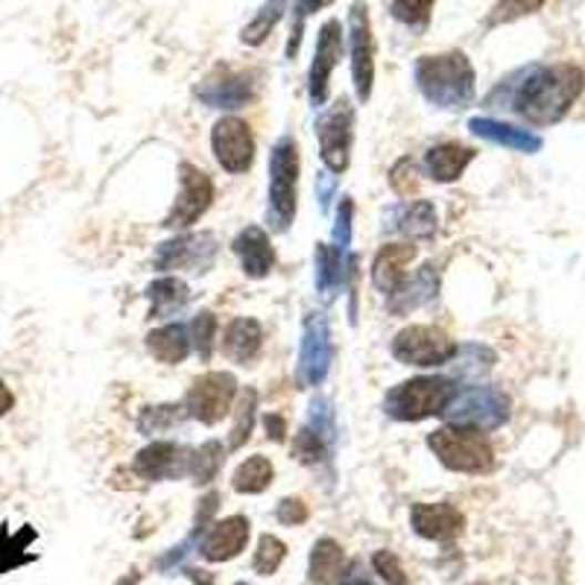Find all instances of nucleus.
<instances>
[{
  "label": "nucleus",
  "mask_w": 585,
  "mask_h": 585,
  "mask_svg": "<svg viewBox=\"0 0 585 585\" xmlns=\"http://www.w3.org/2000/svg\"><path fill=\"white\" fill-rule=\"evenodd\" d=\"M342 568H346L342 547L333 538H319L314 551H310V585H337L342 579Z\"/></svg>",
  "instance_id": "bb28decb"
},
{
  "label": "nucleus",
  "mask_w": 585,
  "mask_h": 585,
  "mask_svg": "<svg viewBox=\"0 0 585 585\" xmlns=\"http://www.w3.org/2000/svg\"><path fill=\"white\" fill-rule=\"evenodd\" d=\"M454 381L424 374V378H413V381L392 387L383 407H387V415L399 419V422H422L428 415H442L448 401L454 399Z\"/></svg>",
  "instance_id": "20e7f679"
},
{
  "label": "nucleus",
  "mask_w": 585,
  "mask_h": 585,
  "mask_svg": "<svg viewBox=\"0 0 585 585\" xmlns=\"http://www.w3.org/2000/svg\"><path fill=\"white\" fill-rule=\"evenodd\" d=\"M519 85L510 100V109L536 126H551L562 121L574 100L583 94L585 76L577 65H536L519 73Z\"/></svg>",
  "instance_id": "f257e3e1"
},
{
  "label": "nucleus",
  "mask_w": 585,
  "mask_h": 585,
  "mask_svg": "<svg viewBox=\"0 0 585 585\" xmlns=\"http://www.w3.org/2000/svg\"><path fill=\"white\" fill-rule=\"evenodd\" d=\"M179 196L173 203L171 214L164 217L162 226L167 228H187L194 226L196 219L203 217L212 208L214 185L208 179V173H203L194 164H182L179 167Z\"/></svg>",
  "instance_id": "9b49d317"
},
{
  "label": "nucleus",
  "mask_w": 585,
  "mask_h": 585,
  "mask_svg": "<svg viewBox=\"0 0 585 585\" xmlns=\"http://www.w3.org/2000/svg\"><path fill=\"white\" fill-rule=\"evenodd\" d=\"M410 524L422 538L431 542H451L463 533V512L451 504H415L410 510Z\"/></svg>",
  "instance_id": "6ab92c4d"
},
{
  "label": "nucleus",
  "mask_w": 585,
  "mask_h": 585,
  "mask_svg": "<svg viewBox=\"0 0 585 585\" xmlns=\"http://www.w3.org/2000/svg\"><path fill=\"white\" fill-rule=\"evenodd\" d=\"M273 474L276 472H273V463H269L267 456L255 454L237 465V472L232 474V486L240 495H260L273 483Z\"/></svg>",
  "instance_id": "7c9ffc66"
},
{
  "label": "nucleus",
  "mask_w": 585,
  "mask_h": 585,
  "mask_svg": "<svg viewBox=\"0 0 585 585\" xmlns=\"http://www.w3.org/2000/svg\"><path fill=\"white\" fill-rule=\"evenodd\" d=\"M191 342L196 346V351H199V358L208 360L212 358V349H214V333H217V317L214 314H208V310H203V314H196L194 322H191Z\"/></svg>",
  "instance_id": "58836bf2"
},
{
  "label": "nucleus",
  "mask_w": 585,
  "mask_h": 585,
  "mask_svg": "<svg viewBox=\"0 0 585 585\" xmlns=\"http://www.w3.org/2000/svg\"><path fill=\"white\" fill-rule=\"evenodd\" d=\"M328 445L331 439H326L322 433H317L310 424H305L299 433H296V442H292V456L305 465H319L328 456Z\"/></svg>",
  "instance_id": "c9c22d12"
},
{
  "label": "nucleus",
  "mask_w": 585,
  "mask_h": 585,
  "mask_svg": "<svg viewBox=\"0 0 585 585\" xmlns=\"http://www.w3.org/2000/svg\"><path fill=\"white\" fill-rule=\"evenodd\" d=\"M415 246L413 244H390L383 246L372 264V285L381 292H396L407 278V267L413 264Z\"/></svg>",
  "instance_id": "412c9836"
},
{
  "label": "nucleus",
  "mask_w": 585,
  "mask_h": 585,
  "mask_svg": "<svg viewBox=\"0 0 585 585\" xmlns=\"http://www.w3.org/2000/svg\"><path fill=\"white\" fill-rule=\"evenodd\" d=\"M390 185L399 196H413L419 191V173H415L413 158H401L390 171Z\"/></svg>",
  "instance_id": "37998d69"
},
{
  "label": "nucleus",
  "mask_w": 585,
  "mask_h": 585,
  "mask_svg": "<svg viewBox=\"0 0 585 585\" xmlns=\"http://www.w3.org/2000/svg\"><path fill=\"white\" fill-rule=\"evenodd\" d=\"M349 44H351V80H355V91L358 100H369L374 82V39H372V21H369V7L363 0L351 3L349 12Z\"/></svg>",
  "instance_id": "9d476101"
},
{
  "label": "nucleus",
  "mask_w": 585,
  "mask_h": 585,
  "mask_svg": "<svg viewBox=\"0 0 585 585\" xmlns=\"http://www.w3.org/2000/svg\"><path fill=\"white\" fill-rule=\"evenodd\" d=\"M399 232L413 240H428L437 235V208L428 199H415L399 212Z\"/></svg>",
  "instance_id": "c756f323"
},
{
  "label": "nucleus",
  "mask_w": 585,
  "mask_h": 585,
  "mask_svg": "<svg viewBox=\"0 0 585 585\" xmlns=\"http://www.w3.org/2000/svg\"><path fill=\"white\" fill-rule=\"evenodd\" d=\"M223 445L219 442H205L203 448L191 451V460H187V478L194 483H212L217 478L219 465H223Z\"/></svg>",
  "instance_id": "473e14b6"
},
{
  "label": "nucleus",
  "mask_w": 585,
  "mask_h": 585,
  "mask_svg": "<svg viewBox=\"0 0 585 585\" xmlns=\"http://www.w3.org/2000/svg\"><path fill=\"white\" fill-rule=\"evenodd\" d=\"M415 85L439 109H465L474 100V68L465 53L451 50L415 62Z\"/></svg>",
  "instance_id": "f03ea898"
},
{
  "label": "nucleus",
  "mask_w": 585,
  "mask_h": 585,
  "mask_svg": "<svg viewBox=\"0 0 585 585\" xmlns=\"http://www.w3.org/2000/svg\"><path fill=\"white\" fill-rule=\"evenodd\" d=\"M260 340H264V333H260V326L255 319H232L226 333H223V355L232 363L246 366L260 351Z\"/></svg>",
  "instance_id": "393cba45"
},
{
  "label": "nucleus",
  "mask_w": 585,
  "mask_h": 585,
  "mask_svg": "<svg viewBox=\"0 0 585 585\" xmlns=\"http://www.w3.org/2000/svg\"><path fill=\"white\" fill-rule=\"evenodd\" d=\"M35 542V530L27 524L18 533H9V524H0V574L24 568L35 562V553H30V545Z\"/></svg>",
  "instance_id": "cd10ccee"
},
{
  "label": "nucleus",
  "mask_w": 585,
  "mask_h": 585,
  "mask_svg": "<svg viewBox=\"0 0 585 585\" xmlns=\"http://www.w3.org/2000/svg\"><path fill=\"white\" fill-rule=\"evenodd\" d=\"M146 349L153 355L158 363L176 366L187 358V351H191V333H187L185 326H162L155 328V331L146 333Z\"/></svg>",
  "instance_id": "a878e982"
},
{
  "label": "nucleus",
  "mask_w": 585,
  "mask_h": 585,
  "mask_svg": "<svg viewBox=\"0 0 585 585\" xmlns=\"http://www.w3.org/2000/svg\"><path fill=\"white\" fill-rule=\"evenodd\" d=\"M542 7H545V0H497L489 24H506V21H515V18L533 16Z\"/></svg>",
  "instance_id": "a19ab883"
},
{
  "label": "nucleus",
  "mask_w": 585,
  "mask_h": 585,
  "mask_svg": "<svg viewBox=\"0 0 585 585\" xmlns=\"http://www.w3.org/2000/svg\"><path fill=\"white\" fill-rule=\"evenodd\" d=\"M474 162V150L472 146L456 144V141H448V144H439L428 150L424 155V167H428V176L433 182H454L463 176V171Z\"/></svg>",
  "instance_id": "5701e85b"
},
{
  "label": "nucleus",
  "mask_w": 585,
  "mask_h": 585,
  "mask_svg": "<svg viewBox=\"0 0 585 585\" xmlns=\"http://www.w3.org/2000/svg\"><path fill=\"white\" fill-rule=\"evenodd\" d=\"M469 130L478 135V138H486L492 144L510 146L515 153H536L538 146H542V138L533 135L530 130H519V126H510V123L492 121V117H474L469 121Z\"/></svg>",
  "instance_id": "b1692460"
},
{
  "label": "nucleus",
  "mask_w": 585,
  "mask_h": 585,
  "mask_svg": "<svg viewBox=\"0 0 585 585\" xmlns=\"http://www.w3.org/2000/svg\"><path fill=\"white\" fill-rule=\"evenodd\" d=\"M392 355L404 366L431 369V366H445L448 360H454L456 342L439 328L410 326L392 340Z\"/></svg>",
  "instance_id": "0eeeda50"
},
{
  "label": "nucleus",
  "mask_w": 585,
  "mask_h": 585,
  "mask_svg": "<svg viewBox=\"0 0 585 585\" xmlns=\"http://www.w3.org/2000/svg\"><path fill=\"white\" fill-rule=\"evenodd\" d=\"M217 258V240L214 235H182L155 249V269H191L205 273Z\"/></svg>",
  "instance_id": "ddd939ff"
},
{
  "label": "nucleus",
  "mask_w": 585,
  "mask_h": 585,
  "mask_svg": "<svg viewBox=\"0 0 585 585\" xmlns=\"http://www.w3.org/2000/svg\"><path fill=\"white\" fill-rule=\"evenodd\" d=\"M199 98L212 109H244L253 100V80H249V73H237L232 68H217L203 82Z\"/></svg>",
  "instance_id": "a211bd4d"
},
{
  "label": "nucleus",
  "mask_w": 585,
  "mask_h": 585,
  "mask_svg": "<svg viewBox=\"0 0 585 585\" xmlns=\"http://www.w3.org/2000/svg\"><path fill=\"white\" fill-rule=\"evenodd\" d=\"M235 255L244 264V273L249 278H264L276 264V253H273V244H269L267 232L260 226L244 228L240 235L235 237L232 244Z\"/></svg>",
  "instance_id": "aec40b11"
},
{
  "label": "nucleus",
  "mask_w": 585,
  "mask_h": 585,
  "mask_svg": "<svg viewBox=\"0 0 585 585\" xmlns=\"http://www.w3.org/2000/svg\"><path fill=\"white\" fill-rule=\"evenodd\" d=\"M237 396L235 374L228 372H208L203 378H196L194 387L185 396L187 415H194L196 422L217 424L226 419L232 410V401Z\"/></svg>",
  "instance_id": "6e6552de"
},
{
  "label": "nucleus",
  "mask_w": 585,
  "mask_h": 585,
  "mask_svg": "<svg viewBox=\"0 0 585 585\" xmlns=\"http://www.w3.org/2000/svg\"><path fill=\"white\" fill-rule=\"evenodd\" d=\"M451 424H465L474 431H495L510 419V399L497 387H456L454 399L442 410Z\"/></svg>",
  "instance_id": "423d86ee"
},
{
  "label": "nucleus",
  "mask_w": 585,
  "mask_h": 585,
  "mask_svg": "<svg viewBox=\"0 0 585 585\" xmlns=\"http://www.w3.org/2000/svg\"><path fill=\"white\" fill-rule=\"evenodd\" d=\"M342 585H374V583H369V579L360 577V574H349V577L342 579Z\"/></svg>",
  "instance_id": "3c124183"
},
{
  "label": "nucleus",
  "mask_w": 585,
  "mask_h": 585,
  "mask_svg": "<svg viewBox=\"0 0 585 585\" xmlns=\"http://www.w3.org/2000/svg\"><path fill=\"white\" fill-rule=\"evenodd\" d=\"M187 460H191V451H187V448L173 445V442H153V445L144 448V451L135 456L132 472L144 480L187 478Z\"/></svg>",
  "instance_id": "dca6fc26"
},
{
  "label": "nucleus",
  "mask_w": 585,
  "mask_h": 585,
  "mask_svg": "<svg viewBox=\"0 0 585 585\" xmlns=\"http://www.w3.org/2000/svg\"><path fill=\"white\" fill-rule=\"evenodd\" d=\"M146 296L153 301V310H150V314H153L155 319H164L185 308L187 299H191V290H187V285L179 281V278H158L155 285H150Z\"/></svg>",
  "instance_id": "c85d7f7f"
},
{
  "label": "nucleus",
  "mask_w": 585,
  "mask_h": 585,
  "mask_svg": "<svg viewBox=\"0 0 585 585\" xmlns=\"http://www.w3.org/2000/svg\"><path fill=\"white\" fill-rule=\"evenodd\" d=\"M287 9V0H264V7L255 12V18L249 21V24L244 27V33H240V41L244 44H249V48H258V44H264L267 41V35L273 33V27L281 21V16H285Z\"/></svg>",
  "instance_id": "2f4dec72"
},
{
  "label": "nucleus",
  "mask_w": 585,
  "mask_h": 585,
  "mask_svg": "<svg viewBox=\"0 0 585 585\" xmlns=\"http://www.w3.org/2000/svg\"><path fill=\"white\" fill-rule=\"evenodd\" d=\"M428 445L439 456V463L451 469V472L483 474L495 465V454H492V445L483 437V431H474V428H465V424L439 428V431L428 437Z\"/></svg>",
  "instance_id": "7ed1b4c3"
},
{
  "label": "nucleus",
  "mask_w": 585,
  "mask_h": 585,
  "mask_svg": "<svg viewBox=\"0 0 585 585\" xmlns=\"http://www.w3.org/2000/svg\"><path fill=\"white\" fill-rule=\"evenodd\" d=\"M246 542H249V521L244 515H232V519L208 524L203 542H199V553L208 562H226L235 560L246 547Z\"/></svg>",
  "instance_id": "f3484780"
},
{
  "label": "nucleus",
  "mask_w": 585,
  "mask_h": 585,
  "mask_svg": "<svg viewBox=\"0 0 585 585\" xmlns=\"http://www.w3.org/2000/svg\"><path fill=\"white\" fill-rule=\"evenodd\" d=\"M317 194H319V205H322V212H328V203H331V194H333L331 173H319V176H317Z\"/></svg>",
  "instance_id": "09e8293b"
},
{
  "label": "nucleus",
  "mask_w": 585,
  "mask_h": 585,
  "mask_svg": "<svg viewBox=\"0 0 585 585\" xmlns=\"http://www.w3.org/2000/svg\"><path fill=\"white\" fill-rule=\"evenodd\" d=\"M287 556V547L281 538L276 536H260L258 542V551H255V560H253V568L255 574H260V577H269V574H276L278 565L285 562Z\"/></svg>",
  "instance_id": "4c0bfd02"
},
{
  "label": "nucleus",
  "mask_w": 585,
  "mask_h": 585,
  "mask_svg": "<svg viewBox=\"0 0 585 585\" xmlns=\"http://www.w3.org/2000/svg\"><path fill=\"white\" fill-rule=\"evenodd\" d=\"M342 249H337V246H328V244H319L317 246V287L326 296H331L337 287H340L342 281Z\"/></svg>",
  "instance_id": "72a5a7b5"
},
{
  "label": "nucleus",
  "mask_w": 585,
  "mask_h": 585,
  "mask_svg": "<svg viewBox=\"0 0 585 585\" xmlns=\"http://www.w3.org/2000/svg\"><path fill=\"white\" fill-rule=\"evenodd\" d=\"M235 585H249V583H235Z\"/></svg>",
  "instance_id": "603ef678"
},
{
  "label": "nucleus",
  "mask_w": 585,
  "mask_h": 585,
  "mask_svg": "<svg viewBox=\"0 0 585 585\" xmlns=\"http://www.w3.org/2000/svg\"><path fill=\"white\" fill-rule=\"evenodd\" d=\"M340 59H342V24L337 18H331V21H326L322 30H319L317 53H314V65H310V76H308L310 103L317 109L326 103L328 80H331L333 68L340 65Z\"/></svg>",
  "instance_id": "2eb2a0df"
},
{
  "label": "nucleus",
  "mask_w": 585,
  "mask_h": 585,
  "mask_svg": "<svg viewBox=\"0 0 585 585\" xmlns=\"http://www.w3.org/2000/svg\"><path fill=\"white\" fill-rule=\"evenodd\" d=\"M185 413H187L185 404L182 407L179 404L146 407L138 419V428H141V433H146V437H155V433H164V431H171V428H176Z\"/></svg>",
  "instance_id": "e433bc0d"
},
{
  "label": "nucleus",
  "mask_w": 585,
  "mask_h": 585,
  "mask_svg": "<svg viewBox=\"0 0 585 585\" xmlns=\"http://www.w3.org/2000/svg\"><path fill=\"white\" fill-rule=\"evenodd\" d=\"M372 568L374 574H381V579L387 585H410L404 568H401V560L390 551H378L372 556Z\"/></svg>",
  "instance_id": "79ce46f5"
},
{
  "label": "nucleus",
  "mask_w": 585,
  "mask_h": 585,
  "mask_svg": "<svg viewBox=\"0 0 585 585\" xmlns=\"http://www.w3.org/2000/svg\"><path fill=\"white\" fill-rule=\"evenodd\" d=\"M351 214H355V205L351 199H342L340 214H337V226H333V240H337V249H349L351 244Z\"/></svg>",
  "instance_id": "a18cd8bd"
},
{
  "label": "nucleus",
  "mask_w": 585,
  "mask_h": 585,
  "mask_svg": "<svg viewBox=\"0 0 585 585\" xmlns=\"http://www.w3.org/2000/svg\"><path fill=\"white\" fill-rule=\"evenodd\" d=\"M333 0H296V21H292V33H290V44H287V53L292 57V50H299L301 44V27H305V18L326 9Z\"/></svg>",
  "instance_id": "c03bdc74"
},
{
  "label": "nucleus",
  "mask_w": 585,
  "mask_h": 585,
  "mask_svg": "<svg viewBox=\"0 0 585 585\" xmlns=\"http://www.w3.org/2000/svg\"><path fill=\"white\" fill-rule=\"evenodd\" d=\"M12 407H16V396H12V390H9L7 383L0 381V415H7Z\"/></svg>",
  "instance_id": "8fccbe9b"
},
{
  "label": "nucleus",
  "mask_w": 585,
  "mask_h": 585,
  "mask_svg": "<svg viewBox=\"0 0 585 585\" xmlns=\"http://www.w3.org/2000/svg\"><path fill=\"white\" fill-rule=\"evenodd\" d=\"M296 187H299V146L281 138L269 155V223L276 232H287L296 217Z\"/></svg>",
  "instance_id": "39448f33"
},
{
  "label": "nucleus",
  "mask_w": 585,
  "mask_h": 585,
  "mask_svg": "<svg viewBox=\"0 0 585 585\" xmlns=\"http://www.w3.org/2000/svg\"><path fill=\"white\" fill-rule=\"evenodd\" d=\"M255 410H258V392L255 390H244L240 392V401L235 407V424H232V437H228V448L237 451L244 445L249 433L255 428Z\"/></svg>",
  "instance_id": "f704fd0d"
},
{
  "label": "nucleus",
  "mask_w": 585,
  "mask_h": 585,
  "mask_svg": "<svg viewBox=\"0 0 585 585\" xmlns=\"http://www.w3.org/2000/svg\"><path fill=\"white\" fill-rule=\"evenodd\" d=\"M276 519L287 527H296V524H305L308 521V506L301 504L299 497H285L276 510Z\"/></svg>",
  "instance_id": "49530a36"
},
{
  "label": "nucleus",
  "mask_w": 585,
  "mask_h": 585,
  "mask_svg": "<svg viewBox=\"0 0 585 585\" xmlns=\"http://www.w3.org/2000/svg\"><path fill=\"white\" fill-rule=\"evenodd\" d=\"M212 150L223 171L235 173V176L249 171L255 162V138L249 123L237 121V117L217 121L212 132Z\"/></svg>",
  "instance_id": "f8f14e48"
},
{
  "label": "nucleus",
  "mask_w": 585,
  "mask_h": 585,
  "mask_svg": "<svg viewBox=\"0 0 585 585\" xmlns=\"http://www.w3.org/2000/svg\"><path fill=\"white\" fill-rule=\"evenodd\" d=\"M433 0H392V18L407 27H424L431 21Z\"/></svg>",
  "instance_id": "ea45409f"
},
{
  "label": "nucleus",
  "mask_w": 585,
  "mask_h": 585,
  "mask_svg": "<svg viewBox=\"0 0 585 585\" xmlns=\"http://www.w3.org/2000/svg\"><path fill=\"white\" fill-rule=\"evenodd\" d=\"M331 331L328 322L317 314L305 319V331H301L299 349V381L305 387H319L326 381L328 366H331Z\"/></svg>",
  "instance_id": "4468645a"
},
{
  "label": "nucleus",
  "mask_w": 585,
  "mask_h": 585,
  "mask_svg": "<svg viewBox=\"0 0 585 585\" xmlns=\"http://www.w3.org/2000/svg\"><path fill=\"white\" fill-rule=\"evenodd\" d=\"M439 290V273L431 267V264H424L413 278H404V285L399 287L396 292H390V310L392 314H410V310L422 308L428 301L437 299Z\"/></svg>",
  "instance_id": "4be33fe9"
},
{
  "label": "nucleus",
  "mask_w": 585,
  "mask_h": 585,
  "mask_svg": "<svg viewBox=\"0 0 585 585\" xmlns=\"http://www.w3.org/2000/svg\"><path fill=\"white\" fill-rule=\"evenodd\" d=\"M264 428H267V437L269 439H276V442H285V437H287L285 415L267 413V415H264Z\"/></svg>",
  "instance_id": "de8ad7c7"
},
{
  "label": "nucleus",
  "mask_w": 585,
  "mask_h": 585,
  "mask_svg": "<svg viewBox=\"0 0 585 585\" xmlns=\"http://www.w3.org/2000/svg\"><path fill=\"white\" fill-rule=\"evenodd\" d=\"M351 130H355V109H351L346 98H340L331 109L319 114L317 138L319 146H322V162L328 164V171L342 173L349 167Z\"/></svg>",
  "instance_id": "1a4fd4ad"
}]
</instances>
